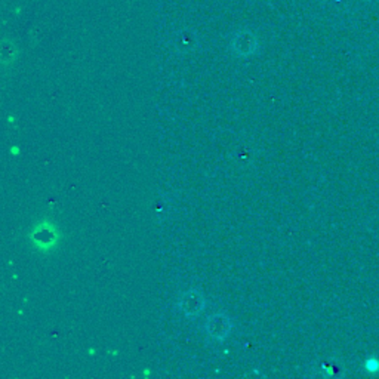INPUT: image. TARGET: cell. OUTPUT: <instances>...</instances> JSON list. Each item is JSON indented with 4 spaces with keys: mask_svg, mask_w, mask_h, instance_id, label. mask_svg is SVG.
Returning a JSON list of instances; mask_svg holds the SVG:
<instances>
[{
    "mask_svg": "<svg viewBox=\"0 0 379 379\" xmlns=\"http://www.w3.org/2000/svg\"><path fill=\"white\" fill-rule=\"evenodd\" d=\"M205 330H206V335L210 339L224 341V339H227L231 335L233 320L227 313H224V311L213 313L206 320Z\"/></svg>",
    "mask_w": 379,
    "mask_h": 379,
    "instance_id": "cell-1",
    "label": "cell"
},
{
    "mask_svg": "<svg viewBox=\"0 0 379 379\" xmlns=\"http://www.w3.org/2000/svg\"><path fill=\"white\" fill-rule=\"evenodd\" d=\"M178 307H180L181 313L187 318H196L206 308V300L205 295L199 289H187L180 295V301H178Z\"/></svg>",
    "mask_w": 379,
    "mask_h": 379,
    "instance_id": "cell-2",
    "label": "cell"
},
{
    "mask_svg": "<svg viewBox=\"0 0 379 379\" xmlns=\"http://www.w3.org/2000/svg\"><path fill=\"white\" fill-rule=\"evenodd\" d=\"M30 240L36 247H39L40 251H47L56 245L58 242V233L54 225L43 222L36 225L34 230L30 234Z\"/></svg>",
    "mask_w": 379,
    "mask_h": 379,
    "instance_id": "cell-3",
    "label": "cell"
},
{
    "mask_svg": "<svg viewBox=\"0 0 379 379\" xmlns=\"http://www.w3.org/2000/svg\"><path fill=\"white\" fill-rule=\"evenodd\" d=\"M233 47H234V52L240 56L252 55L256 51V40L252 38V36L245 34L235 39Z\"/></svg>",
    "mask_w": 379,
    "mask_h": 379,
    "instance_id": "cell-4",
    "label": "cell"
},
{
    "mask_svg": "<svg viewBox=\"0 0 379 379\" xmlns=\"http://www.w3.org/2000/svg\"><path fill=\"white\" fill-rule=\"evenodd\" d=\"M364 366H366V369L369 371V372H376V371H379V362H378L376 359H369V360L366 362Z\"/></svg>",
    "mask_w": 379,
    "mask_h": 379,
    "instance_id": "cell-5",
    "label": "cell"
}]
</instances>
